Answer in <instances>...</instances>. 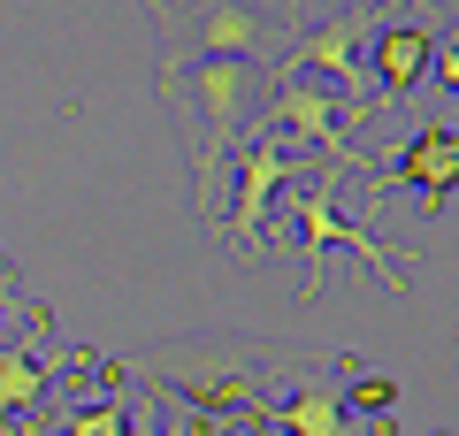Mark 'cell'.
I'll use <instances>...</instances> for the list:
<instances>
[{
  "mask_svg": "<svg viewBox=\"0 0 459 436\" xmlns=\"http://www.w3.org/2000/svg\"><path fill=\"white\" fill-rule=\"evenodd\" d=\"M146 383L161 390L169 405H192V414L222 421V429H261L268 398V344L261 337H238V329H199V337H169L146 344Z\"/></svg>",
  "mask_w": 459,
  "mask_h": 436,
  "instance_id": "obj_1",
  "label": "cell"
},
{
  "mask_svg": "<svg viewBox=\"0 0 459 436\" xmlns=\"http://www.w3.org/2000/svg\"><path fill=\"white\" fill-rule=\"evenodd\" d=\"M153 23L169 39L161 69H184V62H253V69H268V54L291 39V16H283L276 0H153Z\"/></svg>",
  "mask_w": 459,
  "mask_h": 436,
  "instance_id": "obj_2",
  "label": "cell"
},
{
  "mask_svg": "<svg viewBox=\"0 0 459 436\" xmlns=\"http://www.w3.org/2000/svg\"><path fill=\"white\" fill-rule=\"evenodd\" d=\"M268 115H276L268 138H307V145H322L344 177H368V184L383 192L376 161L352 145V123H360L368 108H352V100H337L329 84H307V77H268Z\"/></svg>",
  "mask_w": 459,
  "mask_h": 436,
  "instance_id": "obj_3",
  "label": "cell"
},
{
  "mask_svg": "<svg viewBox=\"0 0 459 436\" xmlns=\"http://www.w3.org/2000/svg\"><path fill=\"white\" fill-rule=\"evenodd\" d=\"M368 16L360 8H337V16H322L314 31H299L291 39V77H307V84H329L337 100H352V108H368Z\"/></svg>",
  "mask_w": 459,
  "mask_h": 436,
  "instance_id": "obj_4",
  "label": "cell"
},
{
  "mask_svg": "<svg viewBox=\"0 0 459 436\" xmlns=\"http://www.w3.org/2000/svg\"><path fill=\"white\" fill-rule=\"evenodd\" d=\"M291 184V161H283V138H253L246 161H238V177H230V207H222V230L238 253H261L268 238V207H276V192Z\"/></svg>",
  "mask_w": 459,
  "mask_h": 436,
  "instance_id": "obj_5",
  "label": "cell"
},
{
  "mask_svg": "<svg viewBox=\"0 0 459 436\" xmlns=\"http://www.w3.org/2000/svg\"><path fill=\"white\" fill-rule=\"evenodd\" d=\"M299 245H307L314 260L344 245V253H360L368 268L383 275V291H406V268H398V260L383 253V238H376V230H360V222H344V214H337V184H322V192H307V199H299Z\"/></svg>",
  "mask_w": 459,
  "mask_h": 436,
  "instance_id": "obj_6",
  "label": "cell"
},
{
  "mask_svg": "<svg viewBox=\"0 0 459 436\" xmlns=\"http://www.w3.org/2000/svg\"><path fill=\"white\" fill-rule=\"evenodd\" d=\"M391 177H398V184H413V192H421L429 207H444V199L459 192V130H452V123H429V130H413V138L398 145ZM391 177H383V184H391Z\"/></svg>",
  "mask_w": 459,
  "mask_h": 436,
  "instance_id": "obj_7",
  "label": "cell"
},
{
  "mask_svg": "<svg viewBox=\"0 0 459 436\" xmlns=\"http://www.w3.org/2000/svg\"><path fill=\"white\" fill-rule=\"evenodd\" d=\"M429 54H437V39H429V23H376L368 31V77L383 84V100H398V92H413V84L429 77Z\"/></svg>",
  "mask_w": 459,
  "mask_h": 436,
  "instance_id": "obj_8",
  "label": "cell"
},
{
  "mask_svg": "<svg viewBox=\"0 0 459 436\" xmlns=\"http://www.w3.org/2000/svg\"><path fill=\"white\" fill-rule=\"evenodd\" d=\"M261 429H283V436H344V429H352V414H344L337 383H329V375H314V383H299L291 398L268 405Z\"/></svg>",
  "mask_w": 459,
  "mask_h": 436,
  "instance_id": "obj_9",
  "label": "cell"
},
{
  "mask_svg": "<svg viewBox=\"0 0 459 436\" xmlns=\"http://www.w3.org/2000/svg\"><path fill=\"white\" fill-rule=\"evenodd\" d=\"M337 398H344V414H352V421H376V429H391L383 414H398V383H391V375H368V368H352V360H344V383H337Z\"/></svg>",
  "mask_w": 459,
  "mask_h": 436,
  "instance_id": "obj_10",
  "label": "cell"
},
{
  "mask_svg": "<svg viewBox=\"0 0 459 436\" xmlns=\"http://www.w3.org/2000/svg\"><path fill=\"white\" fill-rule=\"evenodd\" d=\"M47 398V360L31 353V344H16V353H0V414H23V405Z\"/></svg>",
  "mask_w": 459,
  "mask_h": 436,
  "instance_id": "obj_11",
  "label": "cell"
},
{
  "mask_svg": "<svg viewBox=\"0 0 459 436\" xmlns=\"http://www.w3.org/2000/svg\"><path fill=\"white\" fill-rule=\"evenodd\" d=\"M62 436H131V414H123V398H84L69 405Z\"/></svg>",
  "mask_w": 459,
  "mask_h": 436,
  "instance_id": "obj_12",
  "label": "cell"
},
{
  "mask_svg": "<svg viewBox=\"0 0 459 436\" xmlns=\"http://www.w3.org/2000/svg\"><path fill=\"white\" fill-rule=\"evenodd\" d=\"M429 77H437L444 92L459 100V23H452V31H444V39H437V54H429Z\"/></svg>",
  "mask_w": 459,
  "mask_h": 436,
  "instance_id": "obj_13",
  "label": "cell"
},
{
  "mask_svg": "<svg viewBox=\"0 0 459 436\" xmlns=\"http://www.w3.org/2000/svg\"><path fill=\"white\" fill-rule=\"evenodd\" d=\"M161 436H230V429L207 421V414H192V405H161Z\"/></svg>",
  "mask_w": 459,
  "mask_h": 436,
  "instance_id": "obj_14",
  "label": "cell"
},
{
  "mask_svg": "<svg viewBox=\"0 0 459 436\" xmlns=\"http://www.w3.org/2000/svg\"><path fill=\"white\" fill-rule=\"evenodd\" d=\"M352 8H383V0H352Z\"/></svg>",
  "mask_w": 459,
  "mask_h": 436,
  "instance_id": "obj_15",
  "label": "cell"
},
{
  "mask_svg": "<svg viewBox=\"0 0 459 436\" xmlns=\"http://www.w3.org/2000/svg\"><path fill=\"white\" fill-rule=\"evenodd\" d=\"M0 283H8V260H0Z\"/></svg>",
  "mask_w": 459,
  "mask_h": 436,
  "instance_id": "obj_16",
  "label": "cell"
},
{
  "mask_svg": "<svg viewBox=\"0 0 459 436\" xmlns=\"http://www.w3.org/2000/svg\"><path fill=\"white\" fill-rule=\"evenodd\" d=\"M0 307H8V291H0Z\"/></svg>",
  "mask_w": 459,
  "mask_h": 436,
  "instance_id": "obj_17",
  "label": "cell"
},
{
  "mask_svg": "<svg viewBox=\"0 0 459 436\" xmlns=\"http://www.w3.org/2000/svg\"><path fill=\"white\" fill-rule=\"evenodd\" d=\"M344 8H352V0H344Z\"/></svg>",
  "mask_w": 459,
  "mask_h": 436,
  "instance_id": "obj_18",
  "label": "cell"
},
{
  "mask_svg": "<svg viewBox=\"0 0 459 436\" xmlns=\"http://www.w3.org/2000/svg\"><path fill=\"white\" fill-rule=\"evenodd\" d=\"M146 8H153V0H146Z\"/></svg>",
  "mask_w": 459,
  "mask_h": 436,
  "instance_id": "obj_19",
  "label": "cell"
},
{
  "mask_svg": "<svg viewBox=\"0 0 459 436\" xmlns=\"http://www.w3.org/2000/svg\"><path fill=\"white\" fill-rule=\"evenodd\" d=\"M437 436H444V429H437Z\"/></svg>",
  "mask_w": 459,
  "mask_h": 436,
  "instance_id": "obj_20",
  "label": "cell"
}]
</instances>
